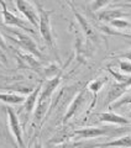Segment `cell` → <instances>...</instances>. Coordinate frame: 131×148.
<instances>
[{
  "label": "cell",
  "mask_w": 131,
  "mask_h": 148,
  "mask_svg": "<svg viewBox=\"0 0 131 148\" xmlns=\"http://www.w3.org/2000/svg\"><path fill=\"white\" fill-rule=\"evenodd\" d=\"M5 51H6V43H5V41H4L3 35L0 34V58H1L3 61H5V59H6Z\"/></svg>",
  "instance_id": "obj_22"
},
{
  "label": "cell",
  "mask_w": 131,
  "mask_h": 148,
  "mask_svg": "<svg viewBox=\"0 0 131 148\" xmlns=\"http://www.w3.org/2000/svg\"><path fill=\"white\" fill-rule=\"evenodd\" d=\"M85 100H87V89H83V90L79 91L76 96H74V99L71 103V105L68 106V110H67V112H66L64 117H63V122L64 123L68 122L69 120H71L72 117H74L79 111H81L84 103H85Z\"/></svg>",
  "instance_id": "obj_6"
},
{
  "label": "cell",
  "mask_w": 131,
  "mask_h": 148,
  "mask_svg": "<svg viewBox=\"0 0 131 148\" xmlns=\"http://www.w3.org/2000/svg\"><path fill=\"white\" fill-rule=\"evenodd\" d=\"M59 83H61V72L56 74L54 77L50 78L48 80H46L43 84H42V89L40 92L39 100H37L36 109L34 111L35 123H41L42 120L45 119L46 114H47V110L50 109L52 95L56 91V89L58 88Z\"/></svg>",
  "instance_id": "obj_1"
},
{
  "label": "cell",
  "mask_w": 131,
  "mask_h": 148,
  "mask_svg": "<svg viewBox=\"0 0 131 148\" xmlns=\"http://www.w3.org/2000/svg\"><path fill=\"white\" fill-rule=\"evenodd\" d=\"M129 85H126L125 83H119L115 82L110 85L109 90H108V95H106V104L111 105L113 103H115L116 100H119L121 96H123L126 91L129 90Z\"/></svg>",
  "instance_id": "obj_11"
},
{
  "label": "cell",
  "mask_w": 131,
  "mask_h": 148,
  "mask_svg": "<svg viewBox=\"0 0 131 148\" xmlns=\"http://www.w3.org/2000/svg\"><path fill=\"white\" fill-rule=\"evenodd\" d=\"M53 14L52 10H46L42 6H39V16H40V22H39V29H40V34L43 38L45 43L48 47L56 52V45H54V38H53V34H52V27H51V15Z\"/></svg>",
  "instance_id": "obj_3"
},
{
  "label": "cell",
  "mask_w": 131,
  "mask_h": 148,
  "mask_svg": "<svg viewBox=\"0 0 131 148\" xmlns=\"http://www.w3.org/2000/svg\"><path fill=\"white\" fill-rule=\"evenodd\" d=\"M109 147H118V148H131V135L121 136L116 140L104 142V143H98L93 146L92 148H109Z\"/></svg>",
  "instance_id": "obj_13"
},
{
  "label": "cell",
  "mask_w": 131,
  "mask_h": 148,
  "mask_svg": "<svg viewBox=\"0 0 131 148\" xmlns=\"http://www.w3.org/2000/svg\"><path fill=\"white\" fill-rule=\"evenodd\" d=\"M121 8H130V9H131V3H125V4H121Z\"/></svg>",
  "instance_id": "obj_25"
},
{
  "label": "cell",
  "mask_w": 131,
  "mask_h": 148,
  "mask_svg": "<svg viewBox=\"0 0 131 148\" xmlns=\"http://www.w3.org/2000/svg\"><path fill=\"white\" fill-rule=\"evenodd\" d=\"M17 57H19V62H20V66L21 67H26V68H30L32 71H37L40 68V63L37 61V58L35 56H32L27 52H22V51H19L17 52Z\"/></svg>",
  "instance_id": "obj_14"
},
{
  "label": "cell",
  "mask_w": 131,
  "mask_h": 148,
  "mask_svg": "<svg viewBox=\"0 0 131 148\" xmlns=\"http://www.w3.org/2000/svg\"><path fill=\"white\" fill-rule=\"evenodd\" d=\"M25 96L16 92H0V101L9 105H20L25 103Z\"/></svg>",
  "instance_id": "obj_16"
},
{
  "label": "cell",
  "mask_w": 131,
  "mask_h": 148,
  "mask_svg": "<svg viewBox=\"0 0 131 148\" xmlns=\"http://www.w3.org/2000/svg\"><path fill=\"white\" fill-rule=\"evenodd\" d=\"M129 117H130V120H131V110H130V112H129Z\"/></svg>",
  "instance_id": "obj_26"
},
{
  "label": "cell",
  "mask_w": 131,
  "mask_h": 148,
  "mask_svg": "<svg viewBox=\"0 0 131 148\" xmlns=\"http://www.w3.org/2000/svg\"><path fill=\"white\" fill-rule=\"evenodd\" d=\"M15 4H16L17 10L26 17V20L29 21L32 26H35V27L39 26V22H40L39 11H37L29 1H26V0H15Z\"/></svg>",
  "instance_id": "obj_5"
},
{
  "label": "cell",
  "mask_w": 131,
  "mask_h": 148,
  "mask_svg": "<svg viewBox=\"0 0 131 148\" xmlns=\"http://www.w3.org/2000/svg\"><path fill=\"white\" fill-rule=\"evenodd\" d=\"M99 121L100 122H106V123H113V125H130L131 120L126 119L125 116H121L113 112V111H108V112H101L99 114Z\"/></svg>",
  "instance_id": "obj_12"
},
{
  "label": "cell",
  "mask_w": 131,
  "mask_h": 148,
  "mask_svg": "<svg viewBox=\"0 0 131 148\" xmlns=\"http://www.w3.org/2000/svg\"><path fill=\"white\" fill-rule=\"evenodd\" d=\"M6 112H8L9 127H10L12 136L15 138L19 147L24 148L25 145H24V138H22V127H21V123H20V120H19L17 114L11 108H6Z\"/></svg>",
  "instance_id": "obj_4"
},
{
  "label": "cell",
  "mask_w": 131,
  "mask_h": 148,
  "mask_svg": "<svg viewBox=\"0 0 131 148\" xmlns=\"http://www.w3.org/2000/svg\"><path fill=\"white\" fill-rule=\"evenodd\" d=\"M125 16H128V14H125L124 11L119 10V9H111V10H103L98 15V20H100L103 22H110L118 18H123Z\"/></svg>",
  "instance_id": "obj_15"
},
{
  "label": "cell",
  "mask_w": 131,
  "mask_h": 148,
  "mask_svg": "<svg viewBox=\"0 0 131 148\" xmlns=\"http://www.w3.org/2000/svg\"><path fill=\"white\" fill-rule=\"evenodd\" d=\"M128 104H131V91H126L119 100H116L115 103H113L111 105H109V109H110V110L119 109V108H121V106L128 105Z\"/></svg>",
  "instance_id": "obj_18"
},
{
  "label": "cell",
  "mask_w": 131,
  "mask_h": 148,
  "mask_svg": "<svg viewBox=\"0 0 131 148\" xmlns=\"http://www.w3.org/2000/svg\"><path fill=\"white\" fill-rule=\"evenodd\" d=\"M5 36L9 40H11L12 42H15L21 49H24L25 52L35 56L36 58H41L42 54L40 52L39 47L34 40L31 38L29 35H26L25 32H20L15 29H6L5 30Z\"/></svg>",
  "instance_id": "obj_2"
},
{
  "label": "cell",
  "mask_w": 131,
  "mask_h": 148,
  "mask_svg": "<svg viewBox=\"0 0 131 148\" xmlns=\"http://www.w3.org/2000/svg\"><path fill=\"white\" fill-rule=\"evenodd\" d=\"M111 132L110 128L108 127H83V128H78L73 132V136H76L78 138H97V137H101L105 135H109Z\"/></svg>",
  "instance_id": "obj_8"
},
{
  "label": "cell",
  "mask_w": 131,
  "mask_h": 148,
  "mask_svg": "<svg viewBox=\"0 0 131 148\" xmlns=\"http://www.w3.org/2000/svg\"><path fill=\"white\" fill-rule=\"evenodd\" d=\"M68 3H69V1H68ZM69 6H71L72 11H73V14H74V17H76V20L78 21V24H79V26H81V29H82V31H83L84 36H85L88 40L98 41V35H97V32H95V30H94V27L90 25V22L88 21L87 18L82 15V14H79V12L77 11V9L73 6V4L69 3Z\"/></svg>",
  "instance_id": "obj_7"
},
{
  "label": "cell",
  "mask_w": 131,
  "mask_h": 148,
  "mask_svg": "<svg viewBox=\"0 0 131 148\" xmlns=\"http://www.w3.org/2000/svg\"><path fill=\"white\" fill-rule=\"evenodd\" d=\"M123 58H126V59H130L131 61V49L129 51V52H126V53H124L123 56H121Z\"/></svg>",
  "instance_id": "obj_23"
},
{
  "label": "cell",
  "mask_w": 131,
  "mask_h": 148,
  "mask_svg": "<svg viewBox=\"0 0 131 148\" xmlns=\"http://www.w3.org/2000/svg\"><path fill=\"white\" fill-rule=\"evenodd\" d=\"M130 29H131V27H130Z\"/></svg>",
  "instance_id": "obj_27"
},
{
  "label": "cell",
  "mask_w": 131,
  "mask_h": 148,
  "mask_svg": "<svg viewBox=\"0 0 131 148\" xmlns=\"http://www.w3.org/2000/svg\"><path fill=\"white\" fill-rule=\"evenodd\" d=\"M1 15H3V18H4V22L9 26H12V27H16V29H20L25 32H30V34H35V31L31 29L30 26L26 25V22L24 20H21L20 17H17L16 15H14L11 11L6 10L4 9L1 11Z\"/></svg>",
  "instance_id": "obj_9"
},
{
  "label": "cell",
  "mask_w": 131,
  "mask_h": 148,
  "mask_svg": "<svg viewBox=\"0 0 131 148\" xmlns=\"http://www.w3.org/2000/svg\"><path fill=\"white\" fill-rule=\"evenodd\" d=\"M110 1L111 0H94L90 5V9L93 11H98V10H100V9L105 8Z\"/></svg>",
  "instance_id": "obj_21"
},
{
  "label": "cell",
  "mask_w": 131,
  "mask_h": 148,
  "mask_svg": "<svg viewBox=\"0 0 131 148\" xmlns=\"http://www.w3.org/2000/svg\"><path fill=\"white\" fill-rule=\"evenodd\" d=\"M119 71L123 74H125V75H130L131 74V61L119 62Z\"/></svg>",
  "instance_id": "obj_20"
},
{
  "label": "cell",
  "mask_w": 131,
  "mask_h": 148,
  "mask_svg": "<svg viewBox=\"0 0 131 148\" xmlns=\"http://www.w3.org/2000/svg\"><path fill=\"white\" fill-rule=\"evenodd\" d=\"M32 148H43V147H42V143L40 141H37V142H35V145Z\"/></svg>",
  "instance_id": "obj_24"
},
{
  "label": "cell",
  "mask_w": 131,
  "mask_h": 148,
  "mask_svg": "<svg viewBox=\"0 0 131 148\" xmlns=\"http://www.w3.org/2000/svg\"><path fill=\"white\" fill-rule=\"evenodd\" d=\"M42 84H43V82H40L39 84H37V86L34 88V89H32V91L26 96L25 103H24V111H25L26 119L29 117L30 115L35 111V109H36L37 100H39L40 92H41V89H42Z\"/></svg>",
  "instance_id": "obj_10"
},
{
  "label": "cell",
  "mask_w": 131,
  "mask_h": 148,
  "mask_svg": "<svg viewBox=\"0 0 131 148\" xmlns=\"http://www.w3.org/2000/svg\"><path fill=\"white\" fill-rule=\"evenodd\" d=\"M110 25L115 27L118 30H125V29H129L131 27V24L128 21V20H124V18H118V20H114L110 22Z\"/></svg>",
  "instance_id": "obj_19"
},
{
  "label": "cell",
  "mask_w": 131,
  "mask_h": 148,
  "mask_svg": "<svg viewBox=\"0 0 131 148\" xmlns=\"http://www.w3.org/2000/svg\"><path fill=\"white\" fill-rule=\"evenodd\" d=\"M105 83H106V78H98V79L92 80L89 84H88V90L92 91V94H93V103H92V105H90V109L95 105L98 92L100 91V89H101L103 86H104Z\"/></svg>",
  "instance_id": "obj_17"
}]
</instances>
